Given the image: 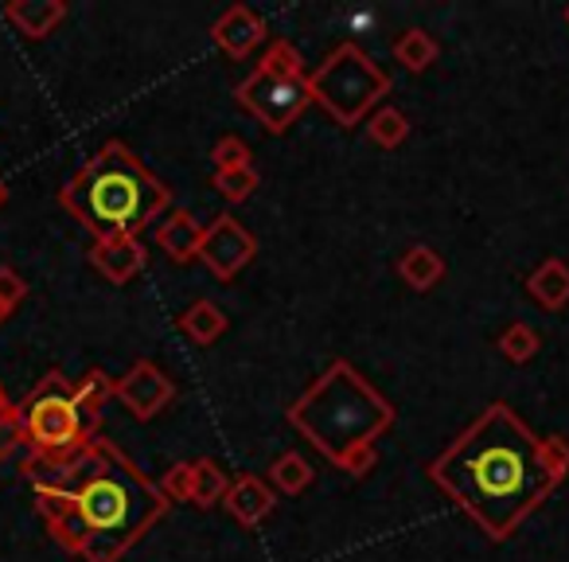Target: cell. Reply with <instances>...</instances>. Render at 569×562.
Wrapping results in <instances>:
<instances>
[{
    "instance_id": "cb8c5ba5",
    "label": "cell",
    "mask_w": 569,
    "mask_h": 562,
    "mask_svg": "<svg viewBox=\"0 0 569 562\" xmlns=\"http://www.w3.org/2000/svg\"><path fill=\"white\" fill-rule=\"evenodd\" d=\"M250 160H253L250 145H246L242 137H234V134L219 137V141H214V149H211L214 172H222V168H250Z\"/></svg>"
},
{
    "instance_id": "5b68a950",
    "label": "cell",
    "mask_w": 569,
    "mask_h": 562,
    "mask_svg": "<svg viewBox=\"0 0 569 562\" xmlns=\"http://www.w3.org/2000/svg\"><path fill=\"white\" fill-rule=\"evenodd\" d=\"M17 411L28 437V457L20 469L36 484H59V473L71 469L74 457L98 437V430H90L82 418L74 403V383L63 372L43 375L24 395V403H17Z\"/></svg>"
},
{
    "instance_id": "e0dca14e",
    "label": "cell",
    "mask_w": 569,
    "mask_h": 562,
    "mask_svg": "<svg viewBox=\"0 0 569 562\" xmlns=\"http://www.w3.org/2000/svg\"><path fill=\"white\" fill-rule=\"evenodd\" d=\"M227 489H230V476H227V469H222L219 461H211V457L191 461V504H196V507L222 504Z\"/></svg>"
},
{
    "instance_id": "5bb4252c",
    "label": "cell",
    "mask_w": 569,
    "mask_h": 562,
    "mask_svg": "<svg viewBox=\"0 0 569 562\" xmlns=\"http://www.w3.org/2000/svg\"><path fill=\"white\" fill-rule=\"evenodd\" d=\"M203 223L188 211H172L164 223L157 227V246L168 254L172 262H191L199 258V246H203Z\"/></svg>"
},
{
    "instance_id": "484cf974",
    "label": "cell",
    "mask_w": 569,
    "mask_h": 562,
    "mask_svg": "<svg viewBox=\"0 0 569 562\" xmlns=\"http://www.w3.org/2000/svg\"><path fill=\"white\" fill-rule=\"evenodd\" d=\"M160 492L168 500H191V461H180V465L168 469L164 481H160Z\"/></svg>"
},
{
    "instance_id": "603a6c76",
    "label": "cell",
    "mask_w": 569,
    "mask_h": 562,
    "mask_svg": "<svg viewBox=\"0 0 569 562\" xmlns=\"http://www.w3.org/2000/svg\"><path fill=\"white\" fill-rule=\"evenodd\" d=\"M530 294L538 297L542 305H561L569 297V277H566V269L558 266V262H546L542 269H538L535 277H530Z\"/></svg>"
},
{
    "instance_id": "f546056e",
    "label": "cell",
    "mask_w": 569,
    "mask_h": 562,
    "mask_svg": "<svg viewBox=\"0 0 569 562\" xmlns=\"http://www.w3.org/2000/svg\"><path fill=\"white\" fill-rule=\"evenodd\" d=\"M9 313H12V309H4V305H0V325H4V321H9Z\"/></svg>"
},
{
    "instance_id": "3957f363",
    "label": "cell",
    "mask_w": 569,
    "mask_h": 562,
    "mask_svg": "<svg viewBox=\"0 0 569 562\" xmlns=\"http://www.w3.org/2000/svg\"><path fill=\"white\" fill-rule=\"evenodd\" d=\"M289 426L309 437L336 469L367 476L379 461L375 442L395 426V406L351 359H332L289 406Z\"/></svg>"
},
{
    "instance_id": "ba28073f",
    "label": "cell",
    "mask_w": 569,
    "mask_h": 562,
    "mask_svg": "<svg viewBox=\"0 0 569 562\" xmlns=\"http://www.w3.org/2000/svg\"><path fill=\"white\" fill-rule=\"evenodd\" d=\"M258 254V238L253 230H246L238 223V215H214V223H207L203 246H199V262L214 274V282H234Z\"/></svg>"
},
{
    "instance_id": "9a60e30c",
    "label": "cell",
    "mask_w": 569,
    "mask_h": 562,
    "mask_svg": "<svg viewBox=\"0 0 569 562\" xmlns=\"http://www.w3.org/2000/svg\"><path fill=\"white\" fill-rule=\"evenodd\" d=\"M176 328H180L191 344H199V348H211V344L227 333V313H222V305L199 297V302H191L188 309L180 313Z\"/></svg>"
},
{
    "instance_id": "44dd1931",
    "label": "cell",
    "mask_w": 569,
    "mask_h": 562,
    "mask_svg": "<svg viewBox=\"0 0 569 562\" xmlns=\"http://www.w3.org/2000/svg\"><path fill=\"white\" fill-rule=\"evenodd\" d=\"M406 134H410V121H406L402 110H390V106L371 114V121H367V137L375 145H382V149H398L406 141Z\"/></svg>"
},
{
    "instance_id": "2e32d148",
    "label": "cell",
    "mask_w": 569,
    "mask_h": 562,
    "mask_svg": "<svg viewBox=\"0 0 569 562\" xmlns=\"http://www.w3.org/2000/svg\"><path fill=\"white\" fill-rule=\"evenodd\" d=\"M398 277H402L410 289H433L445 277V262L429 246H410V250L398 258Z\"/></svg>"
},
{
    "instance_id": "52a82bcc",
    "label": "cell",
    "mask_w": 569,
    "mask_h": 562,
    "mask_svg": "<svg viewBox=\"0 0 569 562\" xmlns=\"http://www.w3.org/2000/svg\"><path fill=\"white\" fill-rule=\"evenodd\" d=\"M309 82L312 98L343 129L359 126L371 114V106L390 95V75L359 43H340L336 51H328V59L309 75Z\"/></svg>"
},
{
    "instance_id": "d6986e66",
    "label": "cell",
    "mask_w": 569,
    "mask_h": 562,
    "mask_svg": "<svg viewBox=\"0 0 569 562\" xmlns=\"http://www.w3.org/2000/svg\"><path fill=\"white\" fill-rule=\"evenodd\" d=\"M113 398V379L102 372V367H90L87 375H82L79 383H74V403H79L82 418H87L90 430H98V422H102V406Z\"/></svg>"
},
{
    "instance_id": "f1b7e54d",
    "label": "cell",
    "mask_w": 569,
    "mask_h": 562,
    "mask_svg": "<svg viewBox=\"0 0 569 562\" xmlns=\"http://www.w3.org/2000/svg\"><path fill=\"white\" fill-rule=\"evenodd\" d=\"M9 204V188H4V180H0V207Z\"/></svg>"
},
{
    "instance_id": "d4e9b609",
    "label": "cell",
    "mask_w": 569,
    "mask_h": 562,
    "mask_svg": "<svg viewBox=\"0 0 569 562\" xmlns=\"http://www.w3.org/2000/svg\"><path fill=\"white\" fill-rule=\"evenodd\" d=\"M20 445H28L24 426H20V411H17V403L4 398V403H0V457H12Z\"/></svg>"
},
{
    "instance_id": "4fadbf2b",
    "label": "cell",
    "mask_w": 569,
    "mask_h": 562,
    "mask_svg": "<svg viewBox=\"0 0 569 562\" xmlns=\"http://www.w3.org/2000/svg\"><path fill=\"white\" fill-rule=\"evenodd\" d=\"M4 17L12 20V28L24 40H48L67 20V0H12Z\"/></svg>"
},
{
    "instance_id": "8992f818",
    "label": "cell",
    "mask_w": 569,
    "mask_h": 562,
    "mask_svg": "<svg viewBox=\"0 0 569 562\" xmlns=\"http://www.w3.org/2000/svg\"><path fill=\"white\" fill-rule=\"evenodd\" d=\"M234 102L246 114H253L266 134H289L297 126V118L317 102L301 51L289 40H277L261 56V63L234 87Z\"/></svg>"
},
{
    "instance_id": "30bf717a",
    "label": "cell",
    "mask_w": 569,
    "mask_h": 562,
    "mask_svg": "<svg viewBox=\"0 0 569 562\" xmlns=\"http://www.w3.org/2000/svg\"><path fill=\"white\" fill-rule=\"evenodd\" d=\"M90 266L113 286H126L149 266V250L141 246V238H98L90 246Z\"/></svg>"
},
{
    "instance_id": "9c48e42d",
    "label": "cell",
    "mask_w": 569,
    "mask_h": 562,
    "mask_svg": "<svg viewBox=\"0 0 569 562\" xmlns=\"http://www.w3.org/2000/svg\"><path fill=\"white\" fill-rule=\"evenodd\" d=\"M113 398H118L133 418L152 422L176 398V383L168 379L152 359H137L121 379H113Z\"/></svg>"
},
{
    "instance_id": "ac0fdd59",
    "label": "cell",
    "mask_w": 569,
    "mask_h": 562,
    "mask_svg": "<svg viewBox=\"0 0 569 562\" xmlns=\"http://www.w3.org/2000/svg\"><path fill=\"white\" fill-rule=\"evenodd\" d=\"M312 476L317 473H312L309 457L297 453V450H289L269 465V489L281 492V496H301V492L312 484Z\"/></svg>"
},
{
    "instance_id": "83f0119b",
    "label": "cell",
    "mask_w": 569,
    "mask_h": 562,
    "mask_svg": "<svg viewBox=\"0 0 569 562\" xmlns=\"http://www.w3.org/2000/svg\"><path fill=\"white\" fill-rule=\"evenodd\" d=\"M499 344H503V352H507V356H511V359H527V356H535V333H530V328H522V325H511V328H507V333H503V341H499Z\"/></svg>"
},
{
    "instance_id": "7402d4cb",
    "label": "cell",
    "mask_w": 569,
    "mask_h": 562,
    "mask_svg": "<svg viewBox=\"0 0 569 562\" xmlns=\"http://www.w3.org/2000/svg\"><path fill=\"white\" fill-rule=\"evenodd\" d=\"M211 184L214 191H219L222 199H230V204H242V199H250L253 191H258L261 176L250 168H222V172H211Z\"/></svg>"
},
{
    "instance_id": "7c38bea8",
    "label": "cell",
    "mask_w": 569,
    "mask_h": 562,
    "mask_svg": "<svg viewBox=\"0 0 569 562\" xmlns=\"http://www.w3.org/2000/svg\"><path fill=\"white\" fill-rule=\"evenodd\" d=\"M273 504H277V492L269 489V481H261V476H253V473L234 476L227 496H222V507H227L242 528H258V523L273 512Z\"/></svg>"
},
{
    "instance_id": "277c9868",
    "label": "cell",
    "mask_w": 569,
    "mask_h": 562,
    "mask_svg": "<svg viewBox=\"0 0 569 562\" xmlns=\"http://www.w3.org/2000/svg\"><path fill=\"white\" fill-rule=\"evenodd\" d=\"M59 204L98 243V238H137L172 207V191L141 165V157L126 141H106L59 188Z\"/></svg>"
},
{
    "instance_id": "ffe728a7",
    "label": "cell",
    "mask_w": 569,
    "mask_h": 562,
    "mask_svg": "<svg viewBox=\"0 0 569 562\" xmlns=\"http://www.w3.org/2000/svg\"><path fill=\"white\" fill-rule=\"evenodd\" d=\"M395 59L406 67V71H426L437 59V40L426 32V28H410L395 40Z\"/></svg>"
},
{
    "instance_id": "4dcf8cb0",
    "label": "cell",
    "mask_w": 569,
    "mask_h": 562,
    "mask_svg": "<svg viewBox=\"0 0 569 562\" xmlns=\"http://www.w3.org/2000/svg\"><path fill=\"white\" fill-rule=\"evenodd\" d=\"M0 403H4V387H0Z\"/></svg>"
},
{
    "instance_id": "6da1fadb",
    "label": "cell",
    "mask_w": 569,
    "mask_h": 562,
    "mask_svg": "<svg viewBox=\"0 0 569 562\" xmlns=\"http://www.w3.org/2000/svg\"><path fill=\"white\" fill-rule=\"evenodd\" d=\"M566 469V445L542 442L511 406L491 403L441 457L429 461V481L499 543L550 496Z\"/></svg>"
},
{
    "instance_id": "4316f807",
    "label": "cell",
    "mask_w": 569,
    "mask_h": 562,
    "mask_svg": "<svg viewBox=\"0 0 569 562\" xmlns=\"http://www.w3.org/2000/svg\"><path fill=\"white\" fill-rule=\"evenodd\" d=\"M24 297H28L24 277H20L12 266H0V305H4V309H17Z\"/></svg>"
},
{
    "instance_id": "8fae6325",
    "label": "cell",
    "mask_w": 569,
    "mask_h": 562,
    "mask_svg": "<svg viewBox=\"0 0 569 562\" xmlns=\"http://www.w3.org/2000/svg\"><path fill=\"white\" fill-rule=\"evenodd\" d=\"M211 40H214V48H222L230 59H246L266 40V20H261L250 4H230L211 24Z\"/></svg>"
},
{
    "instance_id": "7a4b0ae2",
    "label": "cell",
    "mask_w": 569,
    "mask_h": 562,
    "mask_svg": "<svg viewBox=\"0 0 569 562\" xmlns=\"http://www.w3.org/2000/svg\"><path fill=\"white\" fill-rule=\"evenodd\" d=\"M59 484L71 492L74 512L87 528L90 543L82 551L87 562H118L133 543H141L160 520L172 500L137 469L121 445L110 437H94L74 457L71 469L59 473Z\"/></svg>"
}]
</instances>
